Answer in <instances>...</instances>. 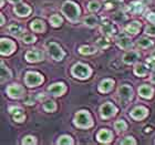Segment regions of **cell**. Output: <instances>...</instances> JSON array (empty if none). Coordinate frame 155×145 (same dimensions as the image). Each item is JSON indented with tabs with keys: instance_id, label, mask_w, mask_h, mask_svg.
I'll use <instances>...</instances> for the list:
<instances>
[{
	"instance_id": "cell-1",
	"label": "cell",
	"mask_w": 155,
	"mask_h": 145,
	"mask_svg": "<svg viewBox=\"0 0 155 145\" xmlns=\"http://www.w3.org/2000/svg\"><path fill=\"white\" fill-rule=\"evenodd\" d=\"M62 12L64 13L65 17L71 21H77L78 17H79V8L77 5L73 2H65L62 6Z\"/></svg>"
},
{
	"instance_id": "cell-2",
	"label": "cell",
	"mask_w": 155,
	"mask_h": 145,
	"mask_svg": "<svg viewBox=\"0 0 155 145\" xmlns=\"http://www.w3.org/2000/svg\"><path fill=\"white\" fill-rule=\"evenodd\" d=\"M75 124L80 127H90L92 125V122H91V117L89 115V113H87L85 111H81V112L77 113Z\"/></svg>"
},
{
	"instance_id": "cell-3",
	"label": "cell",
	"mask_w": 155,
	"mask_h": 145,
	"mask_svg": "<svg viewBox=\"0 0 155 145\" xmlns=\"http://www.w3.org/2000/svg\"><path fill=\"white\" fill-rule=\"evenodd\" d=\"M72 74L80 79H85V77H89V75L91 74V70L87 65L78 63L72 68Z\"/></svg>"
},
{
	"instance_id": "cell-4",
	"label": "cell",
	"mask_w": 155,
	"mask_h": 145,
	"mask_svg": "<svg viewBox=\"0 0 155 145\" xmlns=\"http://www.w3.org/2000/svg\"><path fill=\"white\" fill-rule=\"evenodd\" d=\"M48 51L54 60H62V58L64 57V53L61 50V48L54 42H51L48 44Z\"/></svg>"
},
{
	"instance_id": "cell-5",
	"label": "cell",
	"mask_w": 155,
	"mask_h": 145,
	"mask_svg": "<svg viewBox=\"0 0 155 145\" xmlns=\"http://www.w3.org/2000/svg\"><path fill=\"white\" fill-rule=\"evenodd\" d=\"M42 82V77L36 72H29L26 75V84L29 87H37Z\"/></svg>"
},
{
	"instance_id": "cell-6",
	"label": "cell",
	"mask_w": 155,
	"mask_h": 145,
	"mask_svg": "<svg viewBox=\"0 0 155 145\" xmlns=\"http://www.w3.org/2000/svg\"><path fill=\"white\" fill-rule=\"evenodd\" d=\"M0 49H1V54H10L15 49V43L8 39H2L0 42Z\"/></svg>"
},
{
	"instance_id": "cell-7",
	"label": "cell",
	"mask_w": 155,
	"mask_h": 145,
	"mask_svg": "<svg viewBox=\"0 0 155 145\" xmlns=\"http://www.w3.org/2000/svg\"><path fill=\"white\" fill-rule=\"evenodd\" d=\"M7 93L11 97H21L25 94V90L20 85H10L7 89Z\"/></svg>"
},
{
	"instance_id": "cell-8",
	"label": "cell",
	"mask_w": 155,
	"mask_h": 145,
	"mask_svg": "<svg viewBox=\"0 0 155 145\" xmlns=\"http://www.w3.org/2000/svg\"><path fill=\"white\" fill-rule=\"evenodd\" d=\"M26 59L30 62H37L43 59V53L39 50H31L28 51L26 54Z\"/></svg>"
},
{
	"instance_id": "cell-9",
	"label": "cell",
	"mask_w": 155,
	"mask_h": 145,
	"mask_svg": "<svg viewBox=\"0 0 155 145\" xmlns=\"http://www.w3.org/2000/svg\"><path fill=\"white\" fill-rule=\"evenodd\" d=\"M115 112H116L115 107L112 105L111 103H105L101 107V115L103 116V117H110Z\"/></svg>"
},
{
	"instance_id": "cell-10",
	"label": "cell",
	"mask_w": 155,
	"mask_h": 145,
	"mask_svg": "<svg viewBox=\"0 0 155 145\" xmlns=\"http://www.w3.org/2000/svg\"><path fill=\"white\" fill-rule=\"evenodd\" d=\"M146 114H147V110L145 109V107H136V109H134L132 111V113H131V115H132L133 119L135 120H142L144 119L146 116Z\"/></svg>"
},
{
	"instance_id": "cell-11",
	"label": "cell",
	"mask_w": 155,
	"mask_h": 145,
	"mask_svg": "<svg viewBox=\"0 0 155 145\" xmlns=\"http://www.w3.org/2000/svg\"><path fill=\"white\" fill-rule=\"evenodd\" d=\"M65 91V87L63 83H55L49 87V92L53 95H61Z\"/></svg>"
},
{
	"instance_id": "cell-12",
	"label": "cell",
	"mask_w": 155,
	"mask_h": 145,
	"mask_svg": "<svg viewBox=\"0 0 155 145\" xmlns=\"http://www.w3.org/2000/svg\"><path fill=\"white\" fill-rule=\"evenodd\" d=\"M9 112L12 114L13 119L16 120L17 122H22L23 120H25V114H23L22 110L19 109V107H10Z\"/></svg>"
},
{
	"instance_id": "cell-13",
	"label": "cell",
	"mask_w": 155,
	"mask_h": 145,
	"mask_svg": "<svg viewBox=\"0 0 155 145\" xmlns=\"http://www.w3.org/2000/svg\"><path fill=\"white\" fill-rule=\"evenodd\" d=\"M119 94L120 97L124 99V100H129L132 97V89L129 85H122L119 89Z\"/></svg>"
},
{
	"instance_id": "cell-14",
	"label": "cell",
	"mask_w": 155,
	"mask_h": 145,
	"mask_svg": "<svg viewBox=\"0 0 155 145\" xmlns=\"http://www.w3.org/2000/svg\"><path fill=\"white\" fill-rule=\"evenodd\" d=\"M116 42H117V44L122 49H130L132 47V41H131V39L129 37H119V38L116 39Z\"/></svg>"
},
{
	"instance_id": "cell-15",
	"label": "cell",
	"mask_w": 155,
	"mask_h": 145,
	"mask_svg": "<svg viewBox=\"0 0 155 145\" xmlns=\"http://www.w3.org/2000/svg\"><path fill=\"white\" fill-rule=\"evenodd\" d=\"M111 139H112V133L110 131H107V130H102L99 132L97 134V140L102 143H107L110 142Z\"/></svg>"
},
{
	"instance_id": "cell-16",
	"label": "cell",
	"mask_w": 155,
	"mask_h": 145,
	"mask_svg": "<svg viewBox=\"0 0 155 145\" xmlns=\"http://www.w3.org/2000/svg\"><path fill=\"white\" fill-rule=\"evenodd\" d=\"M30 11H31V9H30L28 6H26V5H18V6H16V8H15V12H16L18 16H21V17L28 16L30 13Z\"/></svg>"
},
{
	"instance_id": "cell-17",
	"label": "cell",
	"mask_w": 155,
	"mask_h": 145,
	"mask_svg": "<svg viewBox=\"0 0 155 145\" xmlns=\"http://www.w3.org/2000/svg\"><path fill=\"white\" fill-rule=\"evenodd\" d=\"M137 59H139V54L134 51H131V52H127V53L123 57V61L125 62V63H127V64H131V63H133V62L135 61V60H137Z\"/></svg>"
},
{
	"instance_id": "cell-18",
	"label": "cell",
	"mask_w": 155,
	"mask_h": 145,
	"mask_svg": "<svg viewBox=\"0 0 155 145\" xmlns=\"http://www.w3.org/2000/svg\"><path fill=\"white\" fill-rule=\"evenodd\" d=\"M113 81L112 80H104L101 82L100 87H99V90H100V92H109V91L112 89V87H113Z\"/></svg>"
},
{
	"instance_id": "cell-19",
	"label": "cell",
	"mask_w": 155,
	"mask_h": 145,
	"mask_svg": "<svg viewBox=\"0 0 155 145\" xmlns=\"http://www.w3.org/2000/svg\"><path fill=\"white\" fill-rule=\"evenodd\" d=\"M152 87H149V85H142V87L139 89V93L141 97H152Z\"/></svg>"
},
{
	"instance_id": "cell-20",
	"label": "cell",
	"mask_w": 155,
	"mask_h": 145,
	"mask_svg": "<svg viewBox=\"0 0 155 145\" xmlns=\"http://www.w3.org/2000/svg\"><path fill=\"white\" fill-rule=\"evenodd\" d=\"M140 30V23L136 22V21H134V22L130 23V25H127V26L125 27V31L129 33H132V35H135V33L139 32Z\"/></svg>"
},
{
	"instance_id": "cell-21",
	"label": "cell",
	"mask_w": 155,
	"mask_h": 145,
	"mask_svg": "<svg viewBox=\"0 0 155 145\" xmlns=\"http://www.w3.org/2000/svg\"><path fill=\"white\" fill-rule=\"evenodd\" d=\"M101 30H102V32H103L105 36H112L114 33V31H115L113 28V25H111V23H109V22L103 23Z\"/></svg>"
},
{
	"instance_id": "cell-22",
	"label": "cell",
	"mask_w": 155,
	"mask_h": 145,
	"mask_svg": "<svg viewBox=\"0 0 155 145\" xmlns=\"http://www.w3.org/2000/svg\"><path fill=\"white\" fill-rule=\"evenodd\" d=\"M134 72H135L136 75H140V77H143L145 75L146 72H147V68H146L144 64H136L135 68H134Z\"/></svg>"
},
{
	"instance_id": "cell-23",
	"label": "cell",
	"mask_w": 155,
	"mask_h": 145,
	"mask_svg": "<svg viewBox=\"0 0 155 145\" xmlns=\"http://www.w3.org/2000/svg\"><path fill=\"white\" fill-rule=\"evenodd\" d=\"M31 29H32L33 31H36V32H41V31H43V29H45V25H43V22H41V21L36 20V21H32V23H31Z\"/></svg>"
},
{
	"instance_id": "cell-24",
	"label": "cell",
	"mask_w": 155,
	"mask_h": 145,
	"mask_svg": "<svg viewBox=\"0 0 155 145\" xmlns=\"http://www.w3.org/2000/svg\"><path fill=\"white\" fill-rule=\"evenodd\" d=\"M97 19L94 16H87V18L84 19V23L89 27H94L97 25Z\"/></svg>"
},
{
	"instance_id": "cell-25",
	"label": "cell",
	"mask_w": 155,
	"mask_h": 145,
	"mask_svg": "<svg viewBox=\"0 0 155 145\" xmlns=\"http://www.w3.org/2000/svg\"><path fill=\"white\" fill-rule=\"evenodd\" d=\"M43 107H45V111H48V112H52V111H54L55 109V104L53 101L51 100H47L43 104Z\"/></svg>"
},
{
	"instance_id": "cell-26",
	"label": "cell",
	"mask_w": 155,
	"mask_h": 145,
	"mask_svg": "<svg viewBox=\"0 0 155 145\" xmlns=\"http://www.w3.org/2000/svg\"><path fill=\"white\" fill-rule=\"evenodd\" d=\"M50 22L53 27H59L62 23V19L58 15H53V16L50 18Z\"/></svg>"
},
{
	"instance_id": "cell-27",
	"label": "cell",
	"mask_w": 155,
	"mask_h": 145,
	"mask_svg": "<svg viewBox=\"0 0 155 145\" xmlns=\"http://www.w3.org/2000/svg\"><path fill=\"white\" fill-rule=\"evenodd\" d=\"M10 77V72L5 68L3 63H1V82H5Z\"/></svg>"
},
{
	"instance_id": "cell-28",
	"label": "cell",
	"mask_w": 155,
	"mask_h": 145,
	"mask_svg": "<svg viewBox=\"0 0 155 145\" xmlns=\"http://www.w3.org/2000/svg\"><path fill=\"white\" fill-rule=\"evenodd\" d=\"M80 53L82 54H91V53H94L95 52V49L92 48V47H87V45H83L80 48Z\"/></svg>"
},
{
	"instance_id": "cell-29",
	"label": "cell",
	"mask_w": 155,
	"mask_h": 145,
	"mask_svg": "<svg viewBox=\"0 0 155 145\" xmlns=\"http://www.w3.org/2000/svg\"><path fill=\"white\" fill-rule=\"evenodd\" d=\"M137 44H139L140 47H142V48H149V47L152 45V41L149 40V39H146V38H142V39H140L139 40Z\"/></svg>"
},
{
	"instance_id": "cell-30",
	"label": "cell",
	"mask_w": 155,
	"mask_h": 145,
	"mask_svg": "<svg viewBox=\"0 0 155 145\" xmlns=\"http://www.w3.org/2000/svg\"><path fill=\"white\" fill-rule=\"evenodd\" d=\"M9 31L11 33H13V35H16V33H19L22 31V27L18 25V23H13V25H11L9 27Z\"/></svg>"
},
{
	"instance_id": "cell-31",
	"label": "cell",
	"mask_w": 155,
	"mask_h": 145,
	"mask_svg": "<svg viewBox=\"0 0 155 145\" xmlns=\"http://www.w3.org/2000/svg\"><path fill=\"white\" fill-rule=\"evenodd\" d=\"M114 127H115V130H117V131H124V130H126V124L124 121H117V122L114 124Z\"/></svg>"
},
{
	"instance_id": "cell-32",
	"label": "cell",
	"mask_w": 155,
	"mask_h": 145,
	"mask_svg": "<svg viewBox=\"0 0 155 145\" xmlns=\"http://www.w3.org/2000/svg\"><path fill=\"white\" fill-rule=\"evenodd\" d=\"M58 144H72V140L70 136H62L58 141Z\"/></svg>"
},
{
	"instance_id": "cell-33",
	"label": "cell",
	"mask_w": 155,
	"mask_h": 145,
	"mask_svg": "<svg viewBox=\"0 0 155 145\" xmlns=\"http://www.w3.org/2000/svg\"><path fill=\"white\" fill-rule=\"evenodd\" d=\"M120 3V0H107L105 1V7H107V9H110V8H113V7L117 6Z\"/></svg>"
},
{
	"instance_id": "cell-34",
	"label": "cell",
	"mask_w": 155,
	"mask_h": 145,
	"mask_svg": "<svg viewBox=\"0 0 155 145\" xmlns=\"http://www.w3.org/2000/svg\"><path fill=\"white\" fill-rule=\"evenodd\" d=\"M99 8H100V3L97 2V1H91L90 3H89V10L90 11H97V10H99Z\"/></svg>"
},
{
	"instance_id": "cell-35",
	"label": "cell",
	"mask_w": 155,
	"mask_h": 145,
	"mask_svg": "<svg viewBox=\"0 0 155 145\" xmlns=\"http://www.w3.org/2000/svg\"><path fill=\"white\" fill-rule=\"evenodd\" d=\"M131 10H132L133 12H141L142 11V5L140 2H134L131 6Z\"/></svg>"
},
{
	"instance_id": "cell-36",
	"label": "cell",
	"mask_w": 155,
	"mask_h": 145,
	"mask_svg": "<svg viewBox=\"0 0 155 145\" xmlns=\"http://www.w3.org/2000/svg\"><path fill=\"white\" fill-rule=\"evenodd\" d=\"M22 40L23 42H26V43H32V42L36 41V38L32 36V35H25L22 37Z\"/></svg>"
},
{
	"instance_id": "cell-37",
	"label": "cell",
	"mask_w": 155,
	"mask_h": 145,
	"mask_svg": "<svg viewBox=\"0 0 155 145\" xmlns=\"http://www.w3.org/2000/svg\"><path fill=\"white\" fill-rule=\"evenodd\" d=\"M97 44L100 45L101 48H107L110 43H109V41H107V39L101 38V39H99V40H97Z\"/></svg>"
},
{
	"instance_id": "cell-38",
	"label": "cell",
	"mask_w": 155,
	"mask_h": 145,
	"mask_svg": "<svg viewBox=\"0 0 155 145\" xmlns=\"http://www.w3.org/2000/svg\"><path fill=\"white\" fill-rule=\"evenodd\" d=\"M35 143H36V141L32 136H27L22 141V144H35Z\"/></svg>"
},
{
	"instance_id": "cell-39",
	"label": "cell",
	"mask_w": 155,
	"mask_h": 145,
	"mask_svg": "<svg viewBox=\"0 0 155 145\" xmlns=\"http://www.w3.org/2000/svg\"><path fill=\"white\" fill-rule=\"evenodd\" d=\"M146 33L147 35H151V36H155V26L154 25H151V26L146 27Z\"/></svg>"
},
{
	"instance_id": "cell-40",
	"label": "cell",
	"mask_w": 155,
	"mask_h": 145,
	"mask_svg": "<svg viewBox=\"0 0 155 145\" xmlns=\"http://www.w3.org/2000/svg\"><path fill=\"white\" fill-rule=\"evenodd\" d=\"M123 145H126V144H135V141L132 139V137H125V139L123 140L122 142Z\"/></svg>"
},
{
	"instance_id": "cell-41",
	"label": "cell",
	"mask_w": 155,
	"mask_h": 145,
	"mask_svg": "<svg viewBox=\"0 0 155 145\" xmlns=\"http://www.w3.org/2000/svg\"><path fill=\"white\" fill-rule=\"evenodd\" d=\"M147 64H149L150 68H152V69H155V58H150L147 59Z\"/></svg>"
},
{
	"instance_id": "cell-42",
	"label": "cell",
	"mask_w": 155,
	"mask_h": 145,
	"mask_svg": "<svg viewBox=\"0 0 155 145\" xmlns=\"http://www.w3.org/2000/svg\"><path fill=\"white\" fill-rule=\"evenodd\" d=\"M147 19L152 23H155V13H150L149 16H147Z\"/></svg>"
},
{
	"instance_id": "cell-43",
	"label": "cell",
	"mask_w": 155,
	"mask_h": 145,
	"mask_svg": "<svg viewBox=\"0 0 155 145\" xmlns=\"http://www.w3.org/2000/svg\"><path fill=\"white\" fill-rule=\"evenodd\" d=\"M151 80H152L153 82H154V83H155V72L152 74V77H151Z\"/></svg>"
},
{
	"instance_id": "cell-44",
	"label": "cell",
	"mask_w": 155,
	"mask_h": 145,
	"mask_svg": "<svg viewBox=\"0 0 155 145\" xmlns=\"http://www.w3.org/2000/svg\"><path fill=\"white\" fill-rule=\"evenodd\" d=\"M10 2H12V3H18L20 1V0H9Z\"/></svg>"
},
{
	"instance_id": "cell-45",
	"label": "cell",
	"mask_w": 155,
	"mask_h": 145,
	"mask_svg": "<svg viewBox=\"0 0 155 145\" xmlns=\"http://www.w3.org/2000/svg\"><path fill=\"white\" fill-rule=\"evenodd\" d=\"M5 23V18H3V16H1V25H3Z\"/></svg>"
}]
</instances>
